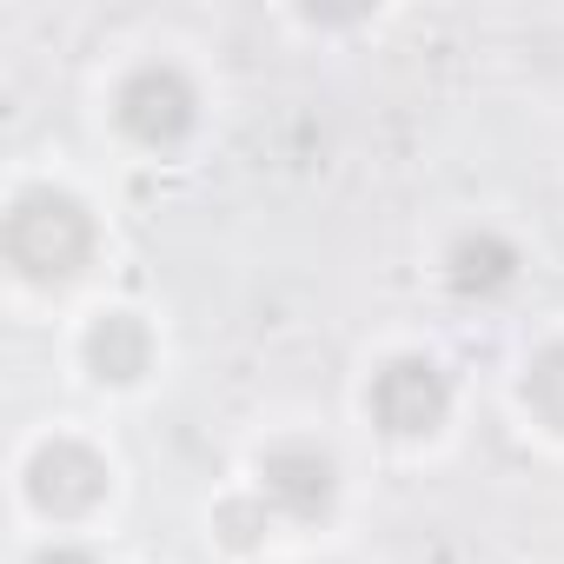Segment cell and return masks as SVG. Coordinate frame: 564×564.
Here are the masks:
<instances>
[{"label":"cell","mask_w":564,"mask_h":564,"mask_svg":"<svg viewBox=\"0 0 564 564\" xmlns=\"http://www.w3.org/2000/svg\"><path fill=\"white\" fill-rule=\"evenodd\" d=\"M87 366H94V379L133 386V379L153 366V333H147L133 313H107V319L87 333Z\"/></svg>","instance_id":"52a82bcc"},{"label":"cell","mask_w":564,"mask_h":564,"mask_svg":"<svg viewBox=\"0 0 564 564\" xmlns=\"http://www.w3.org/2000/svg\"><path fill=\"white\" fill-rule=\"evenodd\" d=\"M0 246L28 279H74L94 259V213L74 193L54 186H28L8 206V226H0Z\"/></svg>","instance_id":"6da1fadb"},{"label":"cell","mask_w":564,"mask_h":564,"mask_svg":"<svg viewBox=\"0 0 564 564\" xmlns=\"http://www.w3.org/2000/svg\"><path fill=\"white\" fill-rule=\"evenodd\" d=\"M333 491H339V465L319 445H279L259 465V498L279 505L286 518H300V524L326 518L333 511Z\"/></svg>","instance_id":"277c9868"},{"label":"cell","mask_w":564,"mask_h":564,"mask_svg":"<svg viewBox=\"0 0 564 564\" xmlns=\"http://www.w3.org/2000/svg\"><path fill=\"white\" fill-rule=\"evenodd\" d=\"M445 412H452V379L432 359H392L372 379V419L392 438H425L445 425Z\"/></svg>","instance_id":"3957f363"},{"label":"cell","mask_w":564,"mask_h":564,"mask_svg":"<svg viewBox=\"0 0 564 564\" xmlns=\"http://www.w3.org/2000/svg\"><path fill=\"white\" fill-rule=\"evenodd\" d=\"M445 279H452L458 300H491V293H505L518 279V246L498 239V232H465L445 252Z\"/></svg>","instance_id":"8992f818"},{"label":"cell","mask_w":564,"mask_h":564,"mask_svg":"<svg viewBox=\"0 0 564 564\" xmlns=\"http://www.w3.org/2000/svg\"><path fill=\"white\" fill-rule=\"evenodd\" d=\"M199 120V94L180 67H140L127 87H120V127L140 140V147H180Z\"/></svg>","instance_id":"7a4b0ae2"},{"label":"cell","mask_w":564,"mask_h":564,"mask_svg":"<svg viewBox=\"0 0 564 564\" xmlns=\"http://www.w3.org/2000/svg\"><path fill=\"white\" fill-rule=\"evenodd\" d=\"M524 405H531L551 432H564V339L544 346V352L524 366Z\"/></svg>","instance_id":"ba28073f"},{"label":"cell","mask_w":564,"mask_h":564,"mask_svg":"<svg viewBox=\"0 0 564 564\" xmlns=\"http://www.w3.org/2000/svg\"><path fill=\"white\" fill-rule=\"evenodd\" d=\"M34 564H94V551H74V544H54V551H41Z\"/></svg>","instance_id":"30bf717a"},{"label":"cell","mask_w":564,"mask_h":564,"mask_svg":"<svg viewBox=\"0 0 564 564\" xmlns=\"http://www.w3.org/2000/svg\"><path fill=\"white\" fill-rule=\"evenodd\" d=\"M100 491H107V465H100V452L80 445V438H54V445H41L34 465H28V498H34L41 511H54V518H74V511L100 505Z\"/></svg>","instance_id":"5b68a950"},{"label":"cell","mask_w":564,"mask_h":564,"mask_svg":"<svg viewBox=\"0 0 564 564\" xmlns=\"http://www.w3.org/2000/svg\"><path fill=\"white\" fill-rule=\"evenodd\" d=\"M259 505H265V498H259ZM259 505H252V498H232V505H219V531H226V544H239V551H246V544L265 531Z\"/></svg>","instance_id":"9c48e42d"}]
</instances>
